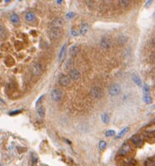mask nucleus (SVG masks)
<instances>
[{
	"instance_id": "obj_29",
	"label": "nucleus",
	"mask_w": 155,
	"mask_h": 166,
	"mask_svg": "<svg viewBox=\"0 0 155 166\" xmlns=\"http://www.w3.org/2000/svg\"><path fill=\"white\" fill-rule=\"evenodd\" d=\"M135 164H136V162H135V160H128L127 163H126V166H135Z\"/></svg>"
},
{
	"instance_id": "obj_22",
	"label": "nucleus",
	"mask_w": 155,
	"mask_h": 166,
	"mask_svg": "<svg viewBox=\"0 0 155 166\" xmlns=\"http://www.w3.org/2000/svg\"><path fill=\"white\" fill-rule=\"evenodd\" d=\"M101 120L103 123L105 124H108L109 121V115L107 113H104L103 115H101Z\"/></svg>"
},
{
	"instance_id": "obj_34",
	"label": "nucleus",
	"mask_w": 155,
	"mask_h": 166,
	"mask_svg": "<svg viewBox=\"0 0 155 166\" xmlns=\"http://www.w3.org/2000/svg\"><path fill=\"white\" fill-rule=\"evenodd\" d=\"M21 110H16V111H12V113H10V115H14V114H17V113H20Z\"/></svg>"
},
{
	"instance_id": "obj_37",
	"label": "nucleus",
	"mask_w": 155,
	"mask_h": 166,
	"mask_svg": "<svg viewBox=\"0 0 155 166\" xmlns=\"http://www.w3.org/2000/svg\"><path fill=\"white\" fill-rule=\"evenodd\" d=\"M57 3H61L62 2H61V1H60V0H58V2H57Z\"/></svg>"
},
{
	"instance_id": "obj_38",
	"label": "nucleus",
	"mask_w": 155,
	"mask_h": 166,
	"mask_svg": "<svg viewBox=\"0 0 155 166\" xmlns=\"http://www.w3.org/2000/svg\"><path fill=\"white\" fill-rule=\"evenodd\" d=\"M0 101H1V100H0Z\"/></svg>"
},
{
	"instance_id": "obj_30",
	"label": "nucleus",
	"mask_w": 155,
	"mask_h": 166,
	"mask_svg": "<svg viewBox=\"0 0 155 166\" xmlns=\"http://www.w3.org/2000/svg\"><path fill=\"white\" fill-rule=\"evenodd\" d=\"M143 91H144V93H145V94H148V93H149V86H148V85H145V86H144Z\"/></svg>"
},
{
	"instance_id": "obj_8",
	"label": "nucleus",
	"mask_w": 155,
	"mask_h": 166,
	"mask_svg": "<svg viewBox=\"0 0 155 166\" xmlns=\"http://www.w3.org/2000/svg\"><path fill=\"white\" fill-rule=\"evenodd\" d=\"M120 90H121L120 86L118 84H113L109 88V93L110 95H112V96L119 95V93H120Z\"/></svg>"
},
{
	"instance_id": "obj_3",
	"label": "nucleus",
	"mask_w": 155,
	"mask_h": 166,
	"mask_svg": "<svg viewBox=\"0 0 155 166\" xmlns=\"http://www.w3.org/2000/svg\"><path fill=\"white\" fill-rule=\"evenodd\" d=\"M131 152V145L129 144V143H127V142H125V143H123V146L120 147L119 153L120 156H126Z\"/></svg>"
},
{
	"instance_id": "obj_10",
	"label": "nucleus",
	"mask_w": 155,
	"mask_h": 166,
	"mask_svg": "<svg viewBox=\"0 0 155 166\" xmlns=\"http://www.w3.org/2000/svg\"><path fill=\"white\" fill-rule=\"evenodd\" d=\"M101 45L103 48L109 49L112 47V40L108 38V37H104V38H102L101 41Z\"/></svg>"
},
{
	"instance_id": "obj_4",
	"label": "nucleus",
	"mask_w": 155,
	"mask_h": 166,
	"mask_svg": "<svg viewBox=\"0 0 155 166\" xmlns=\"http://www.w3.org/2000/svg\"><path fill=\"white\" fill-rule=\"evenodd\" d=\"M58 82L59 84H61V86H64V87H67L69 86V84L71 83V79H69V77L66 75H61L59 76V79H58Z\"/></svg>"
},
{
	"instance_id": "obj_9",
	"label": "nucleus",
	"mask_w": 155,
	"mask_h": 166,
	"mask_svg": "<svg viewBox=\"0 0 155 166\" xmlns=\"http://www.w3.org/2000/svg\"><path fill=\"white\" fill-rule=\"evenodd\" d=\"M131 141H132V142H133V144L135 146H137V147H141L144 144L143 138H141V136H139L137 134L132 136V137H131Z\"/></svg>"
},
{
	"instance_id": "obj_11",
	"label": "nucleus",
	"mask_w": 155,
	"mask_h": 166,
	"mask_svg": "<svg viewBox=\"0 0 155 166\" xmlns=\"http://www.w3.org/2000/svg\"><path fill=\"white\" fill-rule=\"evenodd\" d=\"M69 79H73V80H74V81H77V80H79L80 79V72L78 71L77 69H72L70 71H69Z\"/></svg>"
},
{
	"instance_id": "obj_14",
	"label": "nucleus",
	"mask_w": 155,
	"mask_h": 166,
	"mask_svg": "<svg viewBox=\"0 0 155 166\" xmlns=\"http://www.w3.org/2000/svg\"><path fill=\"white\" fill-rule=\"evenodd\" d=\"M25 20L29 22H32L35 20V14L32 12H28L25 14Z\"/></svg>"
},
{
	"instance_id": "obj_15",
	"label": "nucleus",
	"mask_w": 155,
	"mask_h": 166,
	"mask_svg": "<svg viewBox=\"0 0 155 166\" xmlns=\"http://www.w3.org/2000/svg\"><path fill=\"white\" fill-rule=\"evenodd\" d=\"M145 166H155V160L154 157H149L147 158L145 160V163H144Z\"/></svg>"
},
{
	"instance_id": "obj_21",
	"label": "nucleus",
	"mask_w": 155,
	"mask_h": 166,
	"mask_svg": "<svg viewBox=\"0 0 155 166\" xmlns=\"http://www.w3.org/2000/svg\"><path fill=\"white\" fill-rule=\"evenodd\" d=\"M145 137L147 138H154V130L153 131H145V132L144 134Z\"/></svg>"
},
{
	"instance_id": "obj_19",
	"label": "nucleus",
	"mask_w": 155,
	"mask_h": 166,
	"mask_svg": "<svg viewBox=\"0 0 155 166\" xmlns=\"http://www.w3.org/2000/svg\"><path fill=\"white\" fill-rule=\"evenodd\" d=\"M129 129H130V128L129 127H127V128H123V130H122L121 132H119V134H118L117 136H116V138L117 139H119V138H123V136L127 134V132L129 131Z\"/></svg>"
},
{
	"instance_id": "obj_12",
	"label": "nucleus",
	"mask_w": 155,
	"mask_h": 166,
	"mask_svg": "<svg viewBox=\"0 0 155 166\" xmlns=\"http://www.w3.org/2000/svg\"><path fill=\"white\" fill-rule=\"evenodd\" d=\"M89 30V25L87 22H83L80 26V34L82 35H84L87 34V32Z\"/></svg>"
},
{
	"instance_id": "obj_35",
	"label": "nucleus",
	"mask_w": 155,
	"mask_h": 166,
	"mask_svg": "<svg viewBox=\"0 0 155 166\" xmlns=\"http://www.w3.org/2000/svg\"><path fill=\"white\" fill-rule=\"evenodd\" d=\"M71 32L73 33V34H72L73 35H74V36L78 35V34H77V33H76V31H75V30H73V29H72V31H71Z\"/></svg>"
},
{
	"instance_id": "obj_36",
	"label": "nucleus",
	"mask_w": 155,
	"mask_h": 166,
	"mask_svg": "<svg viewBox=\"0 0 155 166\" xmlns=\"http://www.w3.org/2000/svg\"><path fill=\"white\" fill-rule=\"evenodd\" d=\"M151 3V1H150V0H149V2H148V3H146V4H145V6H148V5L149 4V3Z\"/></svg>"
},
{
	"instance_id": "obj_5",
	"label": "nucleus",
	"mask_w": 155,
	"mask_h": 166,
	"mask_svg": "<svg viewBox=\"0 0 155 166\" xmlns=\"http://www.w3.org/2000/svg\"><path fill=\"white\" fill-rule=\"evenodd\" d=\"M91 95L93 98L100 99L103 97V91L101 88L94 87V88H92L91 90Z\"/></svg>"
},
{
	"instance_id": "obj_23",
	"label": "nucleus",
	"mask_w": 155,
	"mask_h": 166,
	"mask_svg": "<svg viewBox=\"0 0 155 166\" xmlns=\"http://www.w3.org/2000/svg\"><path fill=\"white\" fill-rule=\"evenodd\" d=\"M119 4L123 7H127L131 5V2L127 1V0H121L119 1Z\"/></svg>"
},
{
	"instance_id": "obj_26",
	"label": "nucleus",
	"mask_w": 155,
	"mask_h": 166,
	"mask_svg": "<svg viewBox=\"0 0 155 166\" xmlns=\"http://www.w3.org/2000/svg\"><path fill=\"white\" fill-rule=\"evenodd\" d=\"M107 146V143L105 141H101L99 142V149L100 151H104Z\"/></svg>"
},
{
	"instance_id": "obj_1",
	"label": "nucleus",
	"mask_w": 155,
	"mask_h": 166,
	"mask_svg": "<svg viewBox=\"0 0 155 166\" xmlns=\"http://www.w3.org/2000/svg\"><path fill=\"white\" fill-rule=\"evenodd\" d=\"M30 70L34 75L38 76L43 73V66L41 64L38 63V62H34V63H33L30 67Z\"/></svg>"
},
{
	"instance_id": "obj_18",
	"label": "nucleus",
	"mask_w": 155,
	"mask_h": 166,
	"mask_svg": "<svg viewBox=\"0 0 155 166\" xmlns=\"http://www.w3.org/2000/svg\"><path fill=\"white\" fill-rule=\"evenodd\" d=\"M10 19H11V21H12L13 24H18L20 22V18H19V16H18L17 14H15V13L12 14Z\"/></svg>"
},
{
	"instance_id": "obj_33",
	"label": "nucleus",
	"mask_w": 155,
	"mask_h": 166,
	"mask_svg": "<svg viewBox=\"0 0 155 166\" xmlns=\"http://www.w3.org/2000/svg\"><path fill=\"white\" fill-rule=\"evenodd\" d=\"M43 97H44V95H42V96H41V97H40L38 98V101H37V102H36V104H35L36 106H38V102H39L40 101H41V100H42V98H43Z\"/></svg>"
},
{
	"instance_id": "obj_7",
	"label": "nucleus",
	"mask_w": 155,
	"mask_h": 166,
	"mask_svg": "<svg viewBox=\"0 0 155 166\" xmlns=\"http://www.w3.org/2000/svg\"><path fill=\"white\" fill-rule=\"evenodd\" d=\"M61 31L60 29H56V28H51L49 30V36L52 39H57L61 36Z\"/></svg>"
},
{
	"instance_id": "obj_28",
	"label": "nucleus",
	"mask_w": 155,
	"mask_h": 166,
	"mask_svg": "<svg viewBox=\"0 0 155 166\" xmlns=\"http://www.w3.org/2000/svg\"><path fill=\"white\" fill-rule=\"evenodd\" d=\"M114 134H115V131L112 130V129L106 131V132H105V136H106V137H113Z\"/></svg>"
},
{
	"instance_id": "obj_6",
	"label": "nucleus",
	"mask_w": 155,
	"mask_h": 166,
	"mask_svg": "<svg viewBox=\"0 0 155 166\" xmlns=\"http://www.w3.org/2000/svg\"><path fill=\"white\" fill-rule=\"evenodd\" d=\"M64 25V20L61 17H57L56 19H54L51 24V28H56V29H60L63 27Z\"/></svg>"
},
{
	"instance_id": "obj_2",
	"label": "nucleus",
	"mask_w": 155,
	"mask_h": 166,
	"mask_svg": "<svg viewBox=\"0 0 155 166\" xmlns=\"http://www.w3.org/2000/svg\"><path fill=\"white\" fill-rule=\"evenodd\" d=\"M51 97L53 101L55 102H59L61 101L62 97H63V93L61 89L59 88H55L51 93Z\"/></svg>"
},
{
	"instance_id": "obj_27",
	"label": "nucleus",
	"mask_w": 155,
	"mask_h": 166,
	"mask_svg": "<svg viewBox=\"0 0 155 166\" xmlns=\"http://www.w3.org/2000/svg\"><path fill=\"white\" fill-rule=\"evenodd\" d=\"M144 102H145V103H147V104H150V103H152L153 99L151 97H149V96L145 95V97H144Z\"/></svg>"
},
{
	"instance_id": "obj_13",
	"label": "nucleus",
	"mask_w": 155,
	"mask_h": 166,
	"mask_svg": "<svg viewBox=\"0 0 155 166\" xmlns=\"http://www.w3.org/2000/svg\"><path fill=\"white\" fill-rule=\"evenodd\" d=\"M132 80L134 81V83L137 86H139V87L142 86V81H141V78H140V76L136 75V74H133V75H132Z\"/></svg>"
},
{
	"instance_id": "obj_31",
	"label": "nucleus",
	"mask_w": 155,
	"mask_h": 166,
	"mask_svg": "<svg viewBox=\"0 0 155 166\" xmlns=\"http://www.w3.org/2000/svg\"><path fill=\"white\" fill-rule=\"evenodd\" d=\"M86 3H87V5H88V7H91V8H92V7H94V3L91 1H87L86 2Z\"/></svg>"
},
{
	"instance_id": "obj_32",
	"label": "nucleus",
	"mask_w": 155,
	"mask_h": 166,
	"mask_svg": "<svg viewBox=\"0 0 155 166\" xmlns=\"http://www.w3.org/2000/svg\"><path fill=\"white\" fill-rule=\"evenodd\" d=\"M66 16H67V18H72L74 16V13L73 12H69L67 15H66Z\"/></svg>"
},
{
	"instance_id": "obj_17",
	"label": "nucleus",
	"mask_w": 155,
	"mask_h": 166,
	"mask_svg": "<svg viewBox=\"0 0 155 166\" xmlns=\"http://www.w3.org/2000/svg\"><path fill=\"white\" fill-rule=\"evenodd\" d=\"M79 53V48L77 46H72L70 48H69V54L73 57L76 56Z\"/></svg>"
},
{
	"instance_id": "obj_16",
	"label": "nucleus",
	"mask_w": 155,
	"mask_h": 166,
	"mask_svg": "<svg viewBox=\"0 0 155 166\" xmlns=\"http://www.w3.org/2000/svg\"><path fill=\"white\" fill-rule=\"evenodd\" d=\"M7 30L3 25H0V39H4L7 37Z\"/></svg>"
},
{
	"instance_id": "obj_25",
	"label": "nucleus",
	"mask_w": 155,
	"mask_h": 166,
	"mask_svg": "<svg viewBox=\"0 0 155 166\" xmlns=\"http://www.w3.org/2000/svg\"><path fill=\"white\" fill-rule=\"evenodd\" d=\"M45 112V110H44V107L43 106H40L38 108V115L40 116V117H44V113Z\"/></svg>"
},
{
	"instance_id": "obj_24",
	"label": "nucleus",
	"mask_w": 155,
	"mask_h": 166,
	"mask_svg": "<svg viewBox=\"0 0 155 166\" xmlns=\"http://www.w3.org/2000/svg\"><path fill=\"white\" fill-rule=\"evenodd\" d=\"M127 38L125 35H121L119 37V43H121V44H124L125 43H127Z\"/></svg>"
},
{
	"instance_id": "obj_20",
	"label": "nucleus",
	"mask_w": 155,
	"mask_h": 166,
	"mask_svg": "<svg viewBox=\"0 0 155 166\" xmlns=\"http://www.w3.org/2000/svg\"><path fill=\"white\" fill-rule=\"evenodd\" d=\"M66 44H64L63 46H62L61 49V52H60V54H59V60L60 61H62L63 60V58L65 57V48H66Z\"/></svg>"
}]
</instances>
